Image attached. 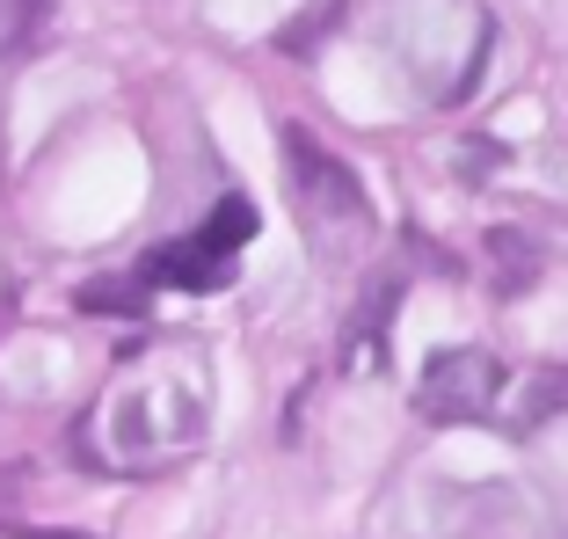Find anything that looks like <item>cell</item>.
<instances>
[{
  "mask_svg": "<svg viewBox=\"0 0 568 539\" xmlns=\"http://www.w3.org/2000/svg\"><path fill=\"white\" fill-rule=\"evenodd\" d=\"M81 306L88 314H146L139 285H81Z\"/></svg>",
  "mask_w": 568,
  "mask_h": 539,
  "instance_id": "8",
  "label": "cell"
},
{
  "mask_svg": "<svg viewBox=\"0 0 568 539\" xmlns=\"http://www.w3.org/2000/svg\"><path fill=\"white\" fill-rule=\"evenodd\" d=\"M44 22V0H0V44H16Z\"/></svg>",
  "mask_w": 568,
  "mask_h": 539,
  "instance_id": "9",
  "label": "cell"
},
{
  "mask_svg": "<svg viewBox=\"0 0 568 539\" xmlns=\"http://www.w3.org/2000/svg\"><path fill=\"white\" fill-rule=\"evenodd\" d=\"M284 161H292V183H300L306 204H321V212H343V220H357V212H365V190H357V175L343 169L328 146H314L300 124H284Z\"/></svg>",
  "mask_w": 568,
  "mask_h": 539,
  "instance_id": "2",
  "label": "cell"
},
{
  "mask_svg": "<svg viewBox=\"0 0 568 539\" xmlns=\"http://www.w3.org/2000/svg\"><path fill=\"white\" fill-rule=\"evenodd\" d=\"M496 387H503V365L488 350H437L423 365L416 408L430 423H481L496 408Z\"/></svg>",
  "mask_w": 568,
  "mask_h": 539,
  "instance_id": "1",
  "label": "cell"
},
{
  "mask_svg": "<svg viewBox=\"0 0 568 539\" xmlns=\"http://www.w3.org/2000/svg\"><path fill=\"white\" fill-rule=\"evenodd\" d=\"M146 277H153V285H183V292H212V285H226V277H234V255H212L197 234H190V241H175V248L153 255Z\"/></svg>",
  "mask_w": 568,
  "mask_h": 539,
  "instance_id": "3",
  "label": "cell"
},
{
  "mask_svg": "<svg viewBox=\"0 0 568 539\" xmlns=\"http://www.w3.org/2000/svg\"><path fill=\"white\" fill-rule=\"evenodd\" d=\"M488 263H496V292L532 285V248H525V234H488Z\"/></svg>",
  "mask_w": 568,
  "mask_h": 539,
  "instance_id": "5",
  "label": "cell"
},
{
  "mask_svg": "<svg viewBox=\"0 0 568 539\" xmlns=\"http://www.w3.org/2000/svg\"><path fill=\"white\" fill-rule=\"evenodd\" d=\"M343 8H351V0H321L314 16H306V22H292V30H284L277 44H284V51H306V44H314V37H328L335 22H343Z\"/></svg>",
  "mask_w": 568,
  "mask_h": 539,
  "instance_id": "7",
  "label": "cell"
},
{
  "mask_svg": "<svg viewBox=\"0 0 568 539\" xmlns=\"http://www.w3.org/2000/svg\"><path fill=\"white\" fill-rule=\"evenodd\" d=\"M197 241L212 255H241V241H255V204L248 197H219V212L197 226Z\"/></svg>",
  "mask_w": 568,
  "mask_h": 539,
  "instance_id": "4",
  "label": "cell"
},
{
  "mask_svg": "<svg viewBox=\"0 0 568 539\" xmlns=\"http://www.w3.org/2000/svg\"><path fill=\"white\" fill-rule=\"evenodd\" d=\"M561 408H568V372H539L532 387H525V408H518V423L532 430V423L561 416Z\"/></svg>",
  "mask_w": 568,
  "mask_h": 539,
  "instance_id": "6",
  "label": "cell"
}]
</instances>
